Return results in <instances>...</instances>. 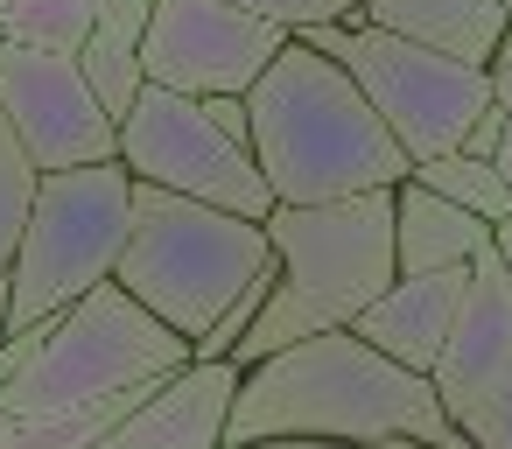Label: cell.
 I'll list each match as a JSON object with an SVG mask.
<instances>
[{"instance_id": "d4e9b609", "label": "cell", "mask_w": 512, "mask_h": 449, "mask_svg": "<svg viewBox=\"0 0 512 449\" xmlns=\"http://www.w3.org/2000/svg\"><path fill=\"white\" fill-rule=\"evenodd\" d=\"M498 134H505V113H498V106H484V113H477V120L463 127V148H456V155H470V162H491Z\"/></svg>"}, {"instance_id": "7c38bea8", "label": "cell", "mask_w": 512, "mask_h": 449, "mask_svg": "<svg viewBox=\"0 0 512 449\" xmlns=\"http://www.w3.org/2000/svg\"><path fill=\"white\" fill-rule=\"evenodd\" d=\"M463 281L470 267H442V274H393L344 330L358 344H372L379 358H393L400 372H421L442 358V337L456 323V302H463Z\"/></svg>"}, {"instance_id": "ba28073f", "label": "cell", "mask_w": 512, "mask_h": 449, "mask_svg": "<svg viewBox=\"0 0 512 449\" xmlns=\"http://www.w3.org/2000/svg\"><path fill=\"white\" fill-rule=\"evenodd\" d=\"M351 85L365 92V106L386 120V134L400 141L407 162H435L463 148V127L491 106V78L477 64L435 57L421 43H400L386 29H358L351 57H344Z\"/></svg>"}, {"instance_id": "7402d4cb", "label": "cell", "mask_w": 512, "mask_h": 449, "mask_svg": "<svg viewBox=\"0 0 512 449\" xmlns=\"http://www.w3.org/2000/svg\"><path fill=\"white\" fill-rule=\"evenodd\" d=\"M148 15H155V0H92V22H99V36H113V43H127V50H141Z\"/></svg>"}, {"instance_id": "ac0fdd59", "label": "cell", "mask_w": 512, "mask_h": 449, "mask_svg": "<svg viewBox=\"0 0 512 449\" xmlns=\"http://www.w3.org/2000/svg\"><path fill=\"white\" fill-rule=\"evenodd\" d=\"M78 78L92 85V99H99V113H106L113 127L134 113V99H141V85H148V78H141V57H134L127 43L99 36V29H92V43L78 50Z\"/></svg>"}, {"instance_id": "277c9868", "label": "cell", "mask_w": 512, "mask_h": 449, "mask_svg": "<svg viewBox=\"0 0 512 449\" xmlns=\"http://www.w3.org/2000/svg\"><path fill=\"white\" fill-rule=\"evenodd\" d=\"M267 267H274V253H267V232L253 218H232V211L134 183L127 246L113 260V281L183 344H197L239 302V288Z\"/></svg>"}, {"instance_id": "cb8c5ba5", "label": "cell", "mask_w": 512, "mask_h": 449, "mask_svg": "<svg viewBox=\"0 0 512 449\" xmlns=\"http://www.w3.org/2000/svg\"><path fill=\"white\" fill-rule=\"evenodd\" d=\"M197 106H204V120H211L232 148H246V155H253V120H246V99H197Z\"/></svg>"}, {"instance_id": "3957f363", "label": "cell", "mask_w": 512, "mask_h": 449, "mask_svg": "<svg viewBox=\"0 0 512 449\" xmlns=\"http://www.w3.org/2000/svg\"><path fill=\"white\" fill-rule=\"evenodd\" d=\"M183 365H190V344L162 330L120 281H99L64 316L8 330V344H0V414H64L120 386L169 379Z\"/></svg>"}, {"instance_id": "5bb4252c", "label": "cell", "mask_w": 512, "mask_h": 449, "mask_svg": "<svg viewBox=\"0 0 512 449\" xmlns=\"http://www.w3.org/2000/svg\"><path fill=\"white\" fill-rule=\"evenodd\" d=\"M358 22L365 29H386L400 43H421L435 57H456V64H491L498 50V29L505 15L491 0H358Z\"/></svg>"}, {"instance_id": "8fae6325", "label": "cell", "mask_w": 512, "mask_h": 449, "mask_svg": "<svg viewBox=\"0 0 512 449\" xmlns=\"http://www.w3.org/2000/svg\"><path fill=\"white\" fill-rule=\"evenodd\" d=\"M505 372H512V281H505L498 253L484 246V253H470V281H463L456 323L442 337V358L428 365V386H435L442 414H456Z\"/></svg>"}, {"instance_id": "4dcf8cb0", "label": "cell", "mask_w": 512, "mask_h": 449, "mask_svg": "<svg viewBox=\"0 0 512 449\" xmlns=\"http://www.w3.org/2000/svg\"><path fill=\"white\" fill-rule=\"evenodd\" d=\"M435 449H470V442H463V435H456V428H449V435H442V442H435Z\"/></svg>"}, {"instance_id": "7a4b0ae2", "label": "cell", "mask_w": 512, "mask_h": 449, "mask_svg": "<svg viewBox=\"0 0 512 449\" xmlns=\"http://www.w3.org/2000/svg\"><path fill=\"white\" fill-rule=\"evenodd\" d=\"M246 120H253V169L274 204H337L393 190L414 169L386 134V120L351 85V71L302 50L295 36L246 92Z\"/></svg>"}, {"instance_id": "f546056e", "label": "cell", "mask_w": 512, "mask_h": 449, "mask_svg": "<svg viewBox=\"0 0 512 449\" xmlns=\"http://www.w3.org/2000/svg\"><path fill=\"white\" fill-rule=\"evenodd\" d=\"M0 344H8V281H0Z\"/></svg>"}, {"instance_id": "5b68a950", "label": "cell", "mask_w": 512, "mask_h": 449, "mask_svg": "<svg viewBox=\"0 0 512 449\" xmlns=\"http://www.w3.org/2000/svg\"><path fill=\"white\" fill-rule=\"evenodd\" d=\"M127 197H134V176L120 162L36 176L29 225L8 267V330L64 316L78 295L113 281V260L127 246Z\"/></svg>"}, {"instance_id": "f1b7e54d", "label": "cell", "mask_w": 512, "mask_h": 449, "mask_svg": "<svg viewBox=\"0 0 512 449\" xmlns=\"http://www.w3.org/2000/svg\"><path fill=\"white\" fill-rule=\"evenodd\" d=\"M491 253H498V267H505V281H512V211L491 225Z\"/></svg>"}, {"instance_id": "83f0119b", "label": "cell", "mask_w": 512, "mask_h": 449, "mask_svg": "<svg viewBox=\"0 0 512 449\" xmlns=\"http://www.w3.org/2000/svg\"><path fill=\"white\" fill-rule=\"evenodd\" d=\"M491 169H498V183H505V197H512V120H505V134H498V148H491Z\"/></svg>"}, {"instance_id": "603a6c76", "label": "cell", "mask_w": 512, "mask_h": 449, "mask_svg": "<svg viewBox=\"0 0 512 449\" xmlns=\"http://www.w3.org/2000/svg\"><path fill=\"white\" fill-rule=\"evenodd\" d=\"M358 29H365V22H316V29H302L295 43H302V50H316V57H330V64H344V57H351V43H358Z\"/></svg>"}, {"instance_id": "484cf974", "label": "cell", "mask_w": 512, "mask_h": 449, "mask_svg": "<svg viewBox=\"0 0 512 449\" xmlns=\"http://www.w3.org/2000/svg\"><path fill=\"white\" fill-rule=\"evenodd\" d=\"M484 78H491V106L512 120V57H491V64H484Z\"/></svg>"}, {"instance_id": "ffe728a7", "label": "cell", "mask_w": 512, "mask_h": 449, "mask_svg": "<svg viewBox=\"0 0 512 449\" xmlns=\"http://www.w3.org/2000/svg\"><path fill=\"white\" fill-rule=\"evenodd\" d=\"M449 428H456L470 449H512V372H505L498 386H484L470 407H456Z\"/></svg>"}, {"instance_id": "e0dca14e", "label": "cell", "mask_w": 512, "mask_h": 449, "mask_svg": "<svg viewBox=\"0 0 512 449\" xmlns=\"http://www.w3.org/2000/svg\"><path fill=\"white\" fill-rule=\"evenodd\" d=\"M407 176H414L421 190L449 197L456 211L484 218V225H498V218L512 211V197H505V183H498V169H491V162H470V155H435V162H414Z\"/></svg>"}, {"instance_id": "8992f818", "label": "cell", "mask_w": 512, "mask_h": 449, "mask_svg": "<svg viewBox=\"0 0 512 449\" xmlns=\"http://www.w3.org/2000/svg\"><path fill=\"white\" fill-rule=\"evenodd\" d=\"M274 274L302 295L330 330H344L400 267H393V190L337 197V204H274L260 218Z\"/></svg>"}, {"instance_id": "d6986e66", "label": "cell", "mask_w": 512, "mask_h": 449, "mask_svg": "<svg viewBox=\"0 0 512 449\" xmlns=\"http://www.w3.org/2000/svg\"><path fill=\"white\" fill-rule=\"evenodd\" d=\"M29 197H36V169L15 148L8 120H0V281H8V267H15V246H22V225H29Z\"/></svg>"}, {"instance_id": "6da1fadb", "label": "cell", "mask_w": 512, "mask_h": 449, "mask_svg": "<svg viewBox=\"0 0 512 449\" xmlns=\"http://www.w3.org/2000/svg\"><path fill=\"white\" fill-rule=\"evenodd\" d=\"M449 414L421 372H400L351 330L302 337L239 372L225 449L232 442H414L435 449Z\"/></svg>"}, {"instance_id": "4fadbf2b", "label": "cell", "mask_w": 512, "mask_h": 449, "mask_svg": "<svg viewBox=\"0 0 512 449\" xmlns=\"http://www.w3.org/2000/svg\"><path fill=\"white\" fill-rule=\"evenodd\" d=\"M232 386H239V365H183L99 449H225Z\"/></svg>"}, {"instance_id": "52a82bcc", "label": "cell", "mask_w": 512, "mask_h": 449, "mask_svg": "<svg viewBox=\"0 0 512 449\" xmlns=\"http://www.w3.org/2000/svg\"><path fill=\"white\" fill-rule=\"evenodd\" d=\"M120 169L148 190H169V197H190V204H211V211H232V218H267L274 197L253 169L246 148H232L197 99L183 92H162V85H141L134 113L120 120Z\"/></svg>"}, {"instance_id": "44dd1931", "label": "cell", "mask_w": 512, "mask_h": 449, "mask_svg": "<svg viewBox=\"0 0 512 449\" xmlns=\"http://www.w3.org/2000/svg\"><path fill=\"white\" fill-rule=\"evenodd\" d=\"M225 8L260 15V22H274L281 36H302V29H316V22H358V0H225Z\"/></svg>"}, {"instance_id": "30bf717a", "label": "cell", "mask_w": 512, "mask_h": 449, "mask_svg": "<svg viewBox=\"0 0 512 449\" xmlns=\"http://www.w3.org/2000/svg\"><path fill=\"white\" fill-rule=\"evenodd\" d=\"M0 120H8V134L36 176L120 162V127L99 113L92 85L78 78V57L0 36Z\"/></svg>"}, {"instance_id": "9a60e30c", "label": "cell", "mask_w": 512, "mask_h": 449, "mask_svg": "<svg viewBox=\"0 0 512 449\" xmlns=\"http://www.w3.org/2000/svg\"><path fill=\"white\" fill-rule=\"evenodd\" d=\"M491 246V225L456 211L449 197L421 190L414 176L393 183V267L400 274H442V267H470V253Z\"/></svg>"}, {"instance_id": "2e32d148", "label": "cell", "mask_w": 512, "mask_h": 449, "mask_svg": "<svg viewBox=\"0 0 512 449\" xmlns=\"http://www.w3.org/2000/svg\"><path fill=\"white\" fill-rule=\"evenodd\" d=\"M92 0H8L0 8V36L8 43H29V50H57V57H78L92 43Z\"/></svg>"}, {"instance_id": "9c48e42d", "label": "cell", "mask_w": 512, "mask_h": 449, "mask_svg": "<svg viewBox=\"0 0 512 449\" xmlns=\"http://www.w3.org/2000/svg\"><path fill=\"white\" fill-rule=\"evenodd\" d=\"M288 50V36L225 0H155L141 36V78L183 99H246L260 71Z\"/></svg>"}, {"instance_id": "4316f807", "label": "cell", "mask_w": 512, "mask_h": 449, "mask_svg": "<svg viewBox=\"0 0 512 449\" xmlns=\"http://www.w3.org/2000/svg\"><path fill=\"white\" fill-rule=\"evenodd\" d=\"M232 449H414V442H232Z\"/></svg>"}]
</instances>
